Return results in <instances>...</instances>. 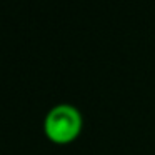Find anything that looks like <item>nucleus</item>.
Wrapping results in <instances>:
<instances>
[{"mask_svg":"<svg viewBox=\"0 0 155 155\" xmlns=\"http://www.w3.org/2000/svg\"><path fill=\"white\" fill-rule=\"evenodd\" d=\"M84 118L75 105L57 104L47 112L44 120V132L48 140L55 143H68L82 132Z\"/></svg>","mask_w":155,"mask_h":155,"instance_id":"obj_1","label":"nucleus"}]
</instances>
